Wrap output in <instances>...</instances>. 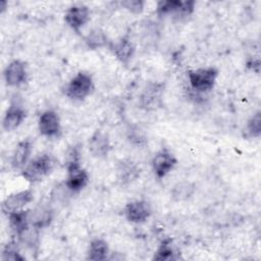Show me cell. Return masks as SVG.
Returning <instances> with one entry per match:
<instances>
[{
    "label": "cell",
    "instance_id": "6da1fadb",
    "mask_svg": "<svg viewBox=\"0 0 261 261\" xmlns=\"http://www.w3.org/2000/svg\"><path fill=\"white\" fill-rule=\"evenodd\" d=\"M56 160L50 153H43L29 161L21 170V176L30 184L43 180L54 169Z\"/></svg>",
    "mask_w": 261,
    "mask_h": 261
},
{
    "label": "cell",
    "instance_id": "7a4b0ae2",
    "mask_svg": "<svg viewBox=\"0 0 261 261\" xmlns=\"http://www.w3.org/2000/svg\"><path fill=\"white\" fill-rule=\"evenodd\" d=\"M218 74V69L213 66L192 69L188 71L189 84L198 93H208L214 88Z\"/></svg>",
    "mask_w": 261,
    "mask_h": 261
},
{
    "label": "cell",
    "instance_id": "3957f363",
    "mask_svg": "<svg viewBox=\"0 0 261 261\" xmlns=\"http://www.w3.org/2000/svg\"><path fill=\"white\" fill-rule=\"evenodd\" d=\"M94 82L92 76L85 71L77 72L65 86L64 94L73 101H83L92 94Z\"/></svg>",
    "mask_w": 261,
    "mask_h": 261
},
{
    "label": "cell",
    "instance_id": "277c9868",
    "mask_svg": "<svg viewBox=\"0 0 261 261\" xmlns=\"http://www.w3.org/2000/svg\"><path fill=\"white\" fill-rule=\"evenodd\" d=\"M196 2L194 0H161L157 2L156 13L158 16L176 15V16H190L195 11Z\"/></svg>",
    "mask_w": 261,
    "mask_h": 261
},
{
    "label": "cell",
    "instance_id": "5b68a950",
    "mask_svg": "<svg viewBox=\"0 0 261 261\" xmlns=\"http://www.w3.org/2000/svg\"><path fill=\"white\" fill-rule=\"evenodd\" d=\"M177 163V159L172 152L168 149L163 148L159 150L152 158L151 165L154 175L158 179L164 178L168 173H170Z\"/></svg>",
    "mask_w": 261,
    "mask_h": 261
},
{
    "label": "cell",
    "instance_id": "8992f818",
    "mask_svg": "<svg viewBox=\"0 0 261 261\" xmlns=\"http://www.w3.org/2000/svg\"><path fill=\"white\" fill-rule=\"evenodd\" d=\"M3 77L7 87H20L28 80L27 63L20 59H14L10 61L3 71Z\"/></svg>",
    "mask_w": 261,
    "mask_h": 261
},
{
    "label": "cell",
    "instance_id": "52a82bcc",
    "mask_svg": "<svg viewBox=\"0 0 261 261\" xmlns=\"http://www.w3.org/2000/svg\"><path fill=\"white\" fill-rule=\"evenodd\" d=\"M152 214L151 204L147 200H135L128 202L123 208V215L130 223H144Z\"/></svg>",
    "mask_w": 261,
    "mask_h": 261
},
{
    "label": "cell",
    "instance_id": "ba28073f",
    "mask_svg": "<svg viewBox=\"0 0 261 261\" xmlns=\"http://www.w3.org/2000/svg\"><path fill=\"white\" fill-rule=\"evenodd\" d=\"M90 15L91 12L87 5L73 4L66 9L64 13V21L72 31L80 33L90 20Z\"/></svg>",
    "mask_w": 261,
    "mask_h": 261
},
{
    "label": "cell",
    "instance_id": "9c48e42d",
    "mask_svg": "<svg viewBox=\"0 0 261 261\" xmlns=\"http://www.w3.org/2000/svg\"><path fill=\"white\" fill-rule=\"evenodd\" d=\"M34 200V193L31 189L18 191L8 195L1 204V210L4 214L8 215L12 212L24 209Z\"/></svg>",
    "mask_w": 261,
    "mask_h": 261
},
{
    "label": "cell",
    "instance_id": "30bf717a",
    "mask_svg": "<svg viewBox=\"0 0 261 261\" xmlns=\"http://www.w3.org/2000/svg\"><path fill=\"white\" fill-rule=\"evenodd\" d=\"M38 128L46 138L58 137L61 133V121L58 113L54 110H46L41 113L38 119Z\"/></svg>",
    "mask_w": 261,
    "mask_h": 261
},
{
    "label": "cell",
    "instance_id": "8fae6325",
    "mask_svg": "<svg viewBox=\"0 0 261 261\" xmlns=\"http://www.w3.org/2000/svg\"><path fill=\"white\" fill-rule=\"evenodd\" d=\"M163 96V85L158 83H153L147 86L140 96L139 104L144 110H155L159 108L162 104Z\"/></svg>",
    "mask_w": 261,
    "mask_h": 261
},
{
    "label": "cell",
    "instance_id": "7c38bea8",
    "mask_svg": "<svg viewBox=\"0 0 261 261\" xmlns=\"http://www.w3.org/2000/svg\"><path fill=\"white\" fill-rule=\"evenodd\" d=\"M111 150L110 139L102 129H96L89 139V151L95 158H106Z\"/></svg>",
    "mask_w": 261,
    "mask_h": 261
},
{
    "label": "cell",
    "instance_id": "4fadbf2b",
    "mask_svg": "<svg viewBox=\"0 0 261 261\" xmlns=\"http://www.w3.org/2000/svg\"><path fill=\"white\" fill-rule=\"evenodd\" d=\"M109 48L115 58L122 64H128L135 54V45L127 37H121L115 42H111Z\"/></svg>",
    "mask_w": 261,
    "mask_h": 261
},
{
    "label": "cell",
    "instance_id": "5bb4252c",
    "mask_svg": "<svg viewBox=\"0 0 261 261\" xmlns=\"http://www.w3.org/2000/svg\"><path fill=\"white\" fill-rule=\"evenodd\" d=\"M139 165L130 159H121L116 166V178L122 186H126L135 181L140 176Z\"/></svg>",
    "mask_w": 261,
    "mask_h": 261
},
{
    "label": "cell",
    "instance_id": "9a60e30c",
    "mask_svg": "<svg viewBox=\"0 0 261 261\" xmlns=\"http://www.w3.org/2000/svg\"><path fill=\"white\" fill-rule=\"evenodd\" d=\"M67 176L64 181L65 187L71 194L79 193L84 190L89 182V173L82 166L70 168L66 170Z\"/></svg>",
    "mask_w": 261,
    "mask_h": 261
},
{
    "label": "cell",
    "instance_id": "2e32d148",
    "mask_svg": "<svg viewBox=\"0 0 261 261\" xmlns=\"http://www.w3.org/2000/svg\"><path fill=\"white\" fill-rule=\"evenodd\" d=\"M27 112L24 108L17 103H13L8 106L4 113L2 127L5 132H12L23 122Z\"/></svg>",
    "mask_w": 261,
    "mask_h": 261
},
{
    "label": "cell",
    "instance_id": "e0dca14e",
    "mask_svg": "<svg viewBox=\"0 0 261 261\" xmlns=\"http://www.w3.org/2000/svg\"><path fill=\"white\" fill-rule=\"evenodd\" d=\"M33 151V143L30 139H23L15 146L11 156V166L14 170H22L29 163Z\"/></svg>",
    "mask_w": 261,
    "mask_h": 261
},
{
    "label": "cell",
    "instance_id": "ac0fdd59",
    "mask_svg": "<svg viewBox=\"0 0 261 261\" xmlns=\"http://www.w3.org/2000/svg\"><path fill=\"white\" fill-rule=\"evenodd\" d=\"M54 218V211L51 206L40 204L30 210V224L38 229L48 227Z\"/></svg>",
    "mask_w": 261,
    "mask_h": 261
},
{
    "label": "cell",
    "instance_id": "d6986e66",
    "mask_svg": "<svg viewBox=\"0 0 261 261\" xmlns=\"http://www.w3.org/2000/svg\"><path fill=\"white\" fill-rule=\"evenodd\" d=\"M9 227L12 232L17 237L22 231L31 226L30 224V210H19L7 215Z\"/></svg>",
    "mask_w": 261,
    "mask_h": 261
},
{
    "label": "cell",
    "instance_id": "ffe728a7",
    "mask_svg": "<svg viewBox=\"0 0 261 261\" xmlns=\"http://www.w3.org/2000/svg\"><path fill=\"white\" fill-rule=\"evenodd\" d=\"M109 246L103 239H94L90 242L87 259L91 261H103L108 258Z\"/></svg>",
    "mask_w": 261,
    "mask_h": 261
},
{
    "label": "cell",
    "instance_id": "44dd1931",
    "mask_svg": "<svg viewBox=\"0 0 261 261\" xmlns=\"http://www.w3.org/2000/svg\"><path fill=\"white\" fill-rule=\"evenodd\" d=\"M196 192V186L188 180L176 182L171 189L170 196L174 202H185L191 199Z\"/></svg>",
    "mask_w": 261,
    "mask_h": 261
},
{
    "label": "cell",
    "instance_id": "7402d4cb",
    "mask_svg": "<svg viewBox=\"0 0 261 261\" xmlns=\"http://www.w3.org/2000/svg\"><path fill=\"white\" fill-rule=\"evenodd\" d=\"M110 41L108 40L106 34L101 29L92 30L85 37V44L91 50H98L104 47H109Z\"/></svg>",
    "mask_w": 261,
    "mask_h": 261
},
{
    "label": "cell",
    "instance_id": "603a6c76",
    "mask_svg": "<svg viewBox=\"0 0 261 261\" xmlns=\"http://www.w3.org/2000/svg\"><path fill=\"white\" fill-rule=\"evenodd\" d=\"M261 136V111L255 112L247 121L245 126V137L258 139Z\"/></svg>",
    "mask_w": 261,
    "mask_h": 261
},
{
    "label": "cell",
    "instance_id": "cb8c5ba5",
    "mask_svg": "<svg viewBox=\"0 0 261 261\" xmlns=\"http://www.w3.org/2000/svg\"><path fill=\"white\" fill-rule=\"evenodd\" d=\"M174 249L171 245V241L169 239H166L161 242L159 247L154 253L153 259L157 261H168V260H174L175 257Z\"/></svg>",
    "mask_w": 261,
    "mask_h": 261
},
{
    "label": "cell",
    "instance_id": "d4e9b609",
    "mask_svg": "<svg viewBox=\"0 0 261 261\" xmlns=\"http://www.w3.org/2000/svg\"><path fill=\"white\" fill-rule=\"evenodd\" d=\"M18 244L15 242H11L7 244L1 254V260L3 261H23L25 260V257L21 255L19 249H18Z\"/></svg>",
    "mask_w": 261,
    "mask_h": 261
},
{
    "label": "cell",
    "instance_id": "484cf974",
    "mask_svg": "<svg viewBox=\"0 0 261 261\" xmlns=\"http://www.w3.org/2000/svg\"><path fill=\"white\" fill-rule=\"evenodd\" d=\"M82 165V153H81V147L79 145L72 146L69 151L67 152L65 166L66 170L70 168H74Z\"/></svg>",
    "mask_w": 261,
    "mask_h": 261
},
{
    "label": "cell",
    "instance_id": "4316f807",
    "mask_svg": "<svg viewBox=\"0 0 261 261\" xmlns=\"http://www.w3.org/2000/svg\"><path fill=\"white\" fill-rule=\"evenodd\" d=\"M120 5L124 9L129 11L130 13L139 14V13L143 12V10L145 8V1H142V0H125V1H121Z\"/></svg>",
    "mask_w": 261,
    "mask_h": 261
},
{
    "label": "cell",
    "instance_id": "83f0119b",
    "mask_svg": "<svg viewBox=\"0 0 261 261\" xmlns=\"http://www.w3.org/2000/svg\"><path fill=\"white\" fill-rule=\"evenodd\" d=\"M247 66L252 69L254 72L259 73L260 71V59L258 56H253V58H250L247 62Z\"/></svg>",
    "mask_w": 261,
    "mask_h": 261
}]
</instances>
